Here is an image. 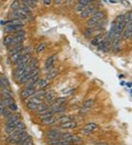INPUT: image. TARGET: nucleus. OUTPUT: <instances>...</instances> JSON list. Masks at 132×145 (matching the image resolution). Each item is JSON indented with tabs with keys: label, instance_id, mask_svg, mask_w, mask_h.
I'll return each instance as SVG.
<instances>
[{
	"label": "nucleus",
	"instance_id": "c03bdc74",
	"mask_svg": "<svg viewBox=\"0 0 132 145\" xmlns=\"http://www.w3.org/2000/svg\"><path fill=\"white\" fill-rule=\"evenodd\" d=\"M62 0H54V3H55V4H60V3L62 2Z\"/></svg>",
	"mask_w": 132,
	"mask_h": 145
},
{
	"label": "nucleus",
	"instance_id": "9d476101",
	"mask_svg": "<svg viewBox=\"0 0 132 145\" xmlns=\"http://www.w3.org/2000/svg\"><path fill=\"white\" fill-rule=\"evenodd\" d=\"M67 101V99L65 97H58V98H56L53 103H51V106H49V108L51 109H54V108H57L58 106H62L65 103V102Z\"/></svg>",
	"mask_w": 132,
	"mask_h": 145
},
{
	"label": "nucleus",
	"instance_id": "f8f14e48",
	"mask_svg": "<svg viewBox=\"0 0 132 145\" xmlns=\"http://www.w3.org/2000/svg\"><path fill=\"white\" fill-rule=\"evenodd\" d=\"M57 59V56L56 54H54V55H51V56H49L46 62H45V67L48 69V70H51V67L54 66V64L56 62V60Z\"/></svg>",
	"mask_w": 132,
	"mask_h": 145
},
{
	"label": "nucleus",
	"instance_id": "7c9ffc66",
	"mask_svg": "<svg viewBox=\"0 0 132 145\" xmlns=\"http://www.w3.org/2000/svg\"><path fill=\"white\" fill-rule=\"evenodd\" d=\"M1 95L2 96L4 97V98H7V97H12V93L8 89H2L1 91Z\"/></svg>",
	"mask_w": 132,
	"mask_h": 145
},
{
	"label": "nucleus",
	"instance_id": "0eeeda50",
	"mask_svg": "<svg viewBox=\"0 0 132 145\" xmlns=\"http://www.w3.org/2000/svg\"><path fill=\"white\" fill-rule=\"evenodd\" d=\"M36 92L35 88H29L26 87V89H23L21 92V97L23 99H26L32 97L33 95H35Z\"/></svg>",
	"mask_w": 132,
	"mask_h": 145
},
{
	"label": "nucleus",
	"instance_id": "6e6552de",
	"mask_svg": "<svg viewBox=\"0 0 132 145\" xmlns=\"http://www.w3.org/2000/svg\"><path fill=\"white\" fill-rule=\"evenodd\" d=\"M57 94L54 90H48L45 92V100L47 101L48 103H51L56 100Z\"/></svg>",
	"mask_w": 132,
	"mask_h": 145
},
{
	"label": "nucleus",
	"instance_id": "c9c22d12",
	"mask_svg": "<svg viewBox=\"0 0 132 145\" xmlns=\"http://www.w3.org/2000/svg\"><path fill=\"white\" fill-rule=\"evenodd\" d=\"M93 32H94V29H93V28H92V27L88 28L87 30L84 32V37H87V38L91 37L92 35V34H93Z\"/></svg>",
	"mask_w": 132,
	"mask_h": 145
},
{
	"label": "nucleus",
	"instance_id": "473e14b6",
	"mask_svg": "<svg viewBox=\"0 0 132 145\" xmlns=\"http://www.w3.org/2000/svg\"><path fill=\"white\" fill-rule=\"evenodd\" d=\"M66 109H67V108H66L65 106V105H62V106H58V107L54 108V109H51V110L54 112L55 114H57V113H62V112H65Z\"/></svg>",
	"mask_w": 132,
	"mask_h": 145
},
{
	"label": "nucleus",
	"instance_id": "ea45409f",
	"mask_svg": "<svg viewBox=\"0 0 132 145\" xmlns=\"http://www.w3.org/2000/svg\"><path fill=\"white\" fill-rule=\"evenodd\" d=\"M8 106H9V108L10 109L11 111H16V110L18 109V106H17V105L15 104L14 103H13L10 104Z\"/></svg>",
	"mask_w": 132,
	"mask_h": 145
},
{
	"label": "nucleus",
	"instance_id": "37998d69",
	"mask_svg": "<svg viewBox=\"0 0 132 145\" xmlns=\"http://www.w3.org/2000/svg\"><path fill=\"white\" fill-rule=\"evenodd\" d=\"M51 0H43V3L46 5H49V4H51Z\"/></svg>",
	"mask_w": 132,
	"mask_h": 145
},
{
	"label": "nucleus",
	"instance_id": "aec40b11",
	"mask_svg": "<svg viewBox=\"0 0 132 145\" xmlns=\"http://www.w3.org/2000/svg\"><path fill=\"white\" fill-rule=\"evenodd\" d=\"M73 119H74V117L72 115H64L59 117L58 119H57V123L62 124V123H68L70 121H73Z\"/></svg>",
	"mask_w": 132,
	"mask_h": 145
},
{
	"label": "nucleus",
	"instance_id": "f257e3e1",
	"mask_svg": "<svg viewBox=\"0 0 132 145\" xmlns=\"http://www.w3.org/2000/svg\"><path fill=\"white\" fill-rule=\"evenodd\" d=\"M105 17V13L103 11H98L95 13L91 18H90L87 21V24L90 26H95L103 19Z\"/></svg>",
	"mask_w": 132,
	"mask_h": 145
},
{
	"label": "nucleus",
	"instance_id": "c85d7f7f",
	"mask_svg": "<svg viewBox=\"0 0 132 145\" xmlns=\"http://www.w3.org/2000/svg\"><path fill=\"white\" fill-rule=\"evenodd\" d=\"M38 106H39V104L29 101V102L27 103V104H26V107H27V108H28L29 110H31V111H36L37 108H38Z\"/></svg>",
	"mask_w": 132,
	"mask_h": 145
},
{
	"label": "nucleus",
	"instance_id": "a19ab883",
	"mask_svg": "<svg viewBox=\"0 0 132 145\" xmlns=\"http://www.w3.org/2000/svg\"><path fill=\"white\" fill-rule=\"evenodd\" d=\"M120 3L123 5H124L125 7H128L130 6V2L127 0H120Z\"/></svg>",
	"mask_w": 132,
	"mask_h": 145
},
{
	"label": "nucleus",
	"instance_id": "bb28decb",
	"mask_svg": "<svg viewBox=\"0 0 132 145\" xmlns=\"http://www.w3.org/2000/svg\"><path fill=\"white\" fill-rule=\"evenodd\" d=\"M8 24H12V25H20V26H24L25 24V22L24 20H14L11 19L10 21H7Z\"/></svg>",
	"mask_w": 132,
	"mask_h": 145
},
{
	"label": "nucleus",
	"instance_id": "2f4dec72",
	"mask_svg": "<svg viewBox=\"0 0 132 145\" xmlns=\"http://www.w3.org/2000/svg\"><path fill=\"white\" fill-rule=\"evenodd\" d=\"M20 6H21V4H20L19 1H18V0H15V1L13 2V3L11 4L10 8L13 11H15V10L19 9V8H20Z\"/></svg>",
	"mask_w": 132,
	"mask_h": 145
},
{
	"label": "nucleus",
	"instance_id": "f704fd0d",
	"mask_svg": "<svg viewBox=\"0 0 132 145\" xmlns=\"http://www.w3.org/2000/svg\"><path fill=\"white\" fill-rule=\"evenodd\" d=\"M46 43H40V44L37 46V48H36V52L37 53V54L41 53L42 51H43L44 50L46 49Z\"/></svg>",
	"mask_w": 132,
	"mask_h": 145
},
{
	"label": "nucleus",
	"instance_id": "a878e982",
	"mask_svg": "<svg viewBox=\"0 0 132 145\" xmlns=\"http://www.w3.org/2000/svg\"><path fill=\"white\" fill-rule=\"evenodd\" d=\"M13 38H14V36H13V35H7V36H6V37L4 38L3 44L4 45H6V46L11 45Z\"/></svg>",
	"mask_w": 132,
	"mask_h": 145
},
{
	"label": "nucleus",
	"instance_id": "2eb2a0df",
	"mask_svg": "<svg viewBox=\"0 0 132 145\" xmlns=\"http://www.w3.org/2000/svg\"><path fill=\"white\" fill-rule=\"evenodd\" d=\"M48 145H68L70 144L65 139L59 138V139H49L48 141Z\"/></svg>",
	"mask_w": 132,
	"mask_h": 145
},
{
	"label": "nucleus",
	"instance_id": "b1692460",
	"mask_svg": "<svg viewBox=\"0 0 132 145\" xmlns=\"http://www.w3.org/2000/svg\"><path fill=\"white\" fill-rule=\"evenodd\" d=\"M20 9L22 11L24 12L25 13L26 15H27L29 17V15H32V10H31V8L28 7L27 5H26L24 4H21L20 6Z\"/></svg>",
	"mask_w": 132,
	"mask_h": 145
},
{
	"label": "nucleus",
	"instance_id": "1a4fd4ad",
	"mask_svg": "<svg viewBox=\"0 0 132 145\" xmlns=\"http://www.w3.org/2000/svg\"><path fill=\"white\" fill-rule=\"evenodd\" d=\"M62 132L58 130H51L46 133V136L49 139H59L62 138Z\"/></svg>",
	"mask_w": 132,
	"mask_h": 145
},
{
	"label": "nucleus",
	"instance_id": "4be33fe9",
	"mask_svg": "<svg viewBox=\"0 0 132 145\" xmlns=\"http://www.w3.org/2000/svg\"><path fill=\"white\" fill-rule=\"evenodd\" d=\"M57 118H56L54 116H53L51 117L41 120V122H42V124H43L45 125H53V124H55L57 123Z\"/></svg>",
	"mask_w": 132,
	"mask_h": 145
},
{
	"label": "nucleus",
	"instance_id": "a18cd8bd",
	"mask_svg": "<svg viewBox=\"0 0 132 145\" xmlns=\"http://www.w3.org/2000/svg\"><path fill=\"white\" fill-rule=\"evenodd\" d=\"M30 1H32V2H34L35 4H36L37 2V0H30Z\"/></svg>",
	"mask_w": 132,
	"mask_h": 145
},
{
	"label": "nucleus",
	"instance_id": "dca6fc26",
	"mask_svg": "<svg viewBox=\"0 0 132 145\" xmlns=\"http://www.w3.org/2000/svg\"><path fill=\"white\" fill-rule=\"evenodd\" d=\"M49 110V106L47 104V103H40L38 106V108H37V110L35 111L37 114H42L45 112H48Z\"/></svg>",
	"mask_w": 132,
	"mask_h": 145
},
{
	"label": "nucleus",
	"instance_id": "72a5a7b5",
	"mask_svg": "<svg viewBox=\"0 0 132 145\" xmlns=\"http://www.w3.org/2000/svg\"><path fill=\"white\" fill-rule=\"evenodd\" d=\"M20 122V119H14V120H10L7 121V127H15L17 125V124Z\"/></svg>",
	"mask_w": 132,
	"mask_h": 145
},
{
	"label": "nucleus",
	"instance_id": "20e7f679",
	"mask_svg": "<svg viewBox=\"0 0 132 145\" xmlns=\"http://www.w3.org/2000/svg\"><path fill=\"white\" fill-rule=\"evenodd\" d=\"M97 127H98V125H97L96 123H88V124H87V125L84 126V128H82V129L80 130V133L82 134V135H84V136H88V135H90L91 134H92V132H93Z\"/></svg>",
	"mask_w": 132,
	"mask_h": 145
},
{
	"label": "nucleus",
	"instance_id": "ddd939ff",
	"mask_svg": "<svg viewBox=\"0 0 132 145\" xmlns=\"http://www.w3.org/2000/svg\"><path fill=\"white\" fill-rule=\"evenodd\" d=\"M24 54H27L26 53V51H24V48L21 51H20V52H18V53H16V54H13V55H11V57H10L11 62L13 64H16L18 60H20V59H21V58L22 56H24Z\"/></svg>",
	"mask_w": 132,
	"mask_h": 145
},
{
	"label": "nucleus",
	"instance_id": "5701e85b",
	"mask_svg": "<svg viewBox=\"0 0 132 145\" xmlns=\"http://www.w3.org/2000/svg\"><path fill=\"white\" fill-rule=\"evenodd\" d=\"M55 113L52 110H48V112H45L43 114H40L39 116V118H40L41 120H43V119H47V118H49V117H53V116H54Z\"/></svg>",
	"mask_w": 132,
	"mask_h": 145
},
{
	"label": "nucleus",
	"instance_id": "cd10ccee",
	"mask_svg": "<svg viewBox=\"0 0 132 145\" xmlns=\"http://www.w3.org/2000/svg\"><path fill=\"white\" fill-rule=\"evenodd\" d=\"M9 83L6 78H0V87L2 89H8Z\"/></svg>",
	"mask_w": 132,
	"mask_h": 145
},
{
	"label": "nucleus",
	"instance_id": "79ce46f5",
	"mask_svg": "<svg viewBox=\"0 0 132 145\" xmlns=\"http://www.w3.org/2000/svg\"><path fill=\"white\" fill-rule=\"evenodd\" d=\"M95 145H109L106 142H103V141H101V142H97Z\"/></svg>",
	"mask_w": 132,
	"mask_h": 145
},
{
	"label": "nucleus",
	"instance_id": "7ed1b4c3",
	"mask_svg": "<svg viewBox=\"0 0 132 145\" xmlns=\"http://www.w3.org/2000/svg\"><path fill=\"white\" fill-rule=\"evenodd\" d=\"M98 11L97 8L94 4H90L84 9L83 11L80 13V17L81 19H87L89 16H91L95 14V13Z\"/></svg>",
	"mask_w": 132,
	"mask_h": 145
},
{
	"label": "nucleus",
	"instance_id": "4c0bfd02",
	"mask_svg": "<svg viewBox=\"0 0 132 145\" xmlns=\"http://www.w3.org/2000/svg\"><path fill=\"white\" fill-rule=\"evenodd\" d=\"M25 129H26L25 124L21 123V122H19V123L17 124V125L15 126V131H16V130H25Z\"/></svg>",
	"mask_w": 132,
	"mask_h": 145
},
{
	"label": "nucleus",
	"instance_id": "393cba45",
	"mask_svg": "<svg viewBox=\"0 0 132 145\" xmlns=\"http://www.w3.org/2000/svg\"><path fill=\"white\" fill-rule=\"evenodd\" d=\"M103 40V35L101 34H99L97 36H95L91 41V44L93 45H98Z\"/></svg>",
	"mask_w": 132,
	"mask_h": 145
},
{
	"label": "nucleus",
	"instance_id": "6ab92c4d",
	"mask_svg": "<svg viewBox=\"0 0 132 145\" xmlns=\"http://www.w3.org/2000/svg\"><path fill=\"white\" fill-rule=\"evenodd\" d=\"M13 102H14V100L12 97L2 98L0 100V108H5L6 106L13 103Z\"/></svg>",
	"mask_w": 132,
	"mask_h": 145
},
{
	"label": "nucleus",
	"instance_id": "f3484780",
	"mask_svg": "<svg viewBox=\"0 0 132 145\" xmlns=\"http://www.w3.org/2000/svg\"><path fill=\"white\" fill-rule=\"evenodd\" d=\"M24 48V46L23 45V44L15 45L12 46V48H10V49L9 50V54H10V55H13V54H16V53L21 51Z\"/></svg>",
	"mask_w": 132,
	"mask_h": 145
},
{
	"label": "nucleus",
	"instance_id": "c756f323",
	"mask_svg": "<svg viewBox=\"0 0 132 145\" xmlns=\"http://www.w3.org/2000/svg\"><path fill=\"white\" fill-rule=\"evenodd\" d=\"M48 85V80L47 79H40L39 80V82L37 83V86L40 89H42L45 88L46 86Z\"/></svg>",
	"mask_w": 132,
	"mask_h": 145
},
{
	"label": "nucleus",
	"instance_id": "423d86ee",
	"mask_svg": "<svg viewBox=\"0 0 132 145\" xmlns=\"http://www.w3.org/2000/svg\"><path fill=\"white\" fill-rule=\"evenodd\" d=\"M94 104H95V101L92 99H89V100L84 101V103L80 109V114H87L89 112V110H90V108L94 106Z\"/></svg>",
	"mask_w": 132,
	"mask_h": 145
},
{
	"label": "nucleus",
	"instance_id": "f03ea898",
	"mask_svg": "<svg viewBox=\"0 0 132 145\" xmlns=\"http://www.w3.org/2000/svg\"><path fill=\"white\" fill-rule=\"evenodd\" d=\"M115 23H116V32L114 34H122L124 31L125 26V15H118L115 20Z\"/></svg>",
	"mask_w": 132,
	"mask_h": 145
},
{
	"label": "nucleus",
	"instance_id": "412c9836",
	"mask_svg": "<svg viewBox=\"0 0 132 145\" xmlns=\"http://www.w3.org/2000/svg\"><path fill=\"white\" fill-rule=\"evenodd\" d=\"M59 73L58 69L57 68H52L51 69L49 72L48 73L47 76H46V79L48 81H50V80H53L54 78H55V77L57 76Z\"/></svg>",
	"mask_w": 132,
	"mask_h": 145
},
{
	"label": "nucleus",
	"instance_id": "58836bf2",
	"mask_svg": "<svg viewBox=\"0 0 132 145\" xmlns=\"http://www.w3.org/2000/svg\"><path fill=\"white\" fill-rule=\"evenodd\" d=\"M21 1L23 2V4L27 5V6L29 7L30 8H34V7H35V5H36V4H35L34 2H32L30 1V0H21Z\"/></svg>",
	"mask_w": 132,
	"mask_h": 145
},
{
	"label": "nucleus",
	"instance_id": "a211bd4d",
	"mask_svg": "<svg viewBox=\"0 0 132 145\" xmlns=\"http://www.w3.org/2000/svg\"><path fill=\"white\" fill-rule=\"evenodd\" d=\"M77 127V123L73 121H70L68 123H65L61 124V127L62 129H65V130H70L76 128Z\"/></svg>",
	"mask_w": 132,
	"mask_h": 145
},
{
	"label": "nucleus",
	"instance_id": "9b49d317",
	"mask_svg": "<svg viewBox=\"0 0 132 145\" xmlns=\"http://www.w3.org/2000/svg\"><path fill=\"white\" fill-rule=\"evenodd\" d=\"M68 143H69L70 144H80L81 143V138L79 136H77L76 135H73L71 134L69 137H68L67 138L65 139Z\"/></svg>",
	"mask_w": 132,
	"mask_h": 145
},
{
	"label": "nucleus",
	"instance_id": "39448f33",
	"mask_svg": "<svg viewBox=\"0 0 132 145\" xmlns=\"http://www.w3.org/2000/svg\"><path fill=\"white\" fill-rule=\"evenodd\" d=\"M9 18H10L11 19H14V20H24V21L28 18V16L19 8L15 11H13V13H11L9 15Z\"/></svg>",
	"mask_w": 132,
	"mask_h": 145
},
{
	"label": "nucleus",
	"instance_id": "e433bc0d",
	"mask_svg": "<svg viewBox=\"0 0 132 145\" xmlns=\"http://www.w3.org/2000/svg\"><path fill=\"white\" fill-rule=\"evenodd\" d=\"M19 145H34V142H33L32 138L30 136H29V137L27 138L25 141Z\"/></svg>",
	"mask_w": 132,
	"mask_h": 145
},
{
	"label": "nucleus",
	"instance_id": "4468645a",
	"mask_svg": "<svg viewBox=\"0 0 132 145\" xmlns=\"http://www.w3.org/2000/svg\"><path fill=\"white\" fill-rule=\"evenodd\" d=\"M23 26L20 25H12V24H8L4 27V32H15L16 31L22 30Z\"/></svg>",
	"mask_w": 132,
	"mask_h": 145
}]
</instances>
